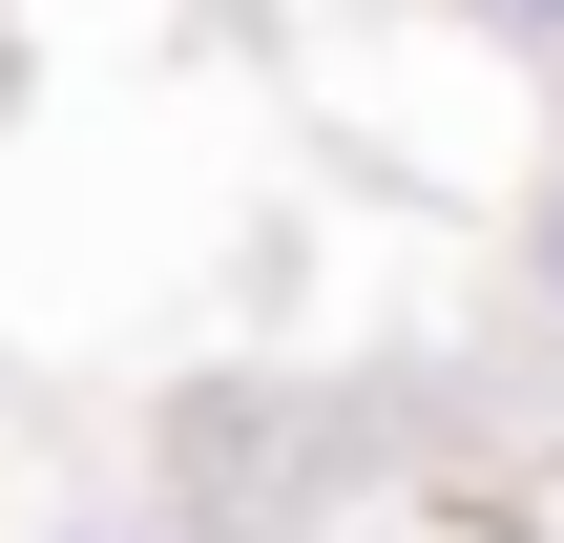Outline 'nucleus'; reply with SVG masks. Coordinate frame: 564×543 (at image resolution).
Masks as SVG:
<instances>
[{
	"label": "nucleus",
	"mask_w": 564,
	"mask_h": 543,
	"mask_svg": "<svg viewBox=\"0 0 564 543\" xmlns=\"http://www.w3.org/2000/svg\"><path fill=\"white\" fill-rule=\"evenodd\" d=\"M502 21H523V42H564V0H502Z\"/></svg>",
	"instance_id": "obj_1"
},
{
	"label": "nucleus",
	"mask_w": 564,
	"mask_h": 543,
	"mask_svg": "<svg viewBox=\"0 0 564 543\" xmlns=\"http://www.w3.org/2000/svg\"><path fill=\"white\" fill-rule=\"evenodd\" d=\"M544 272H564V209H544Z\"/></svg>",
	"instance_id": "obj_2"
}]
</instances>
